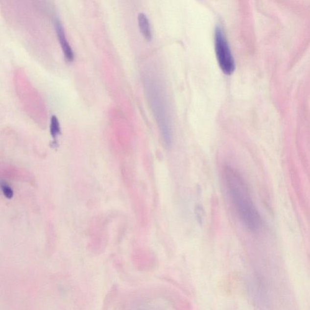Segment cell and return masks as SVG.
I'll return each instance as SVG.
<instances>
[{
	"label": "cell",
	"instance_id": "1",
	"mask_svg": "<svg viewBox=\"0 0 310 310\" xmlns=\"http://www.w3.org/2000/svg\"><path fill=\"white\" fill-rule=\"evenodd\" d=\"M223 175L230 199L240 221L251 231L260 230L262 226V219L251 198L244 179L230 166L224 167Z\"/></svg>",
	"mask_w": 310,
	"mask_h": 310
},
{
	"label": "cell",
	"instance_id": "2",
	"mask_svg": "<svg viewBox=\"0 0 310 310\" xmlns=\"http://www.w3.org/2000/svg\"><path fill=\"white\" fill-rule=\"evenodd\" d=\"M148 92L150 103L154 112L156 121L167 148H170L173 143V133L171 129L170 115L169 114L167 100L162 87L151 81Z\"/></svg>",
	"mask_w": 310,
	"mask_h": 310
},
{
	"label": "cell",
	"instance_id": "3",
	"mask_svg": "<svg viewBox=\"0 0 310 310\" xmlns=\"http://www.w3.org/2000/svg\"><path fill=\"white\" fill-rule=\"evenodd\" d=\"M215 48L220 68L226 75H231L235 69V60L224 31L219 25L215 30Z\"/></svg>",
	"mask_w": 310,
	"mask_h": 310
},
{
	"label": "cell",
	"instance_id": "4",
	"mask_svg": "<svg viewBox=\"0 0 310 310\" xmlns=\"http://www.w3.org/2000/svg\"><path fill=\"white\" fill-rule=\"evenodd\" d=\"M55 28L61 48H62L66 58L68 61H72L74 58L73 51L70 45H69L68 40H67L65 30H64L62 24L58 20L55 22Z\"/></svg>",
	"mask_w": 310,
	"mask_h": 310
},
{
	"label": "cell",
	"instance_id": "5",
	"mask_svg": "<svg viewBox=\"0 0 310 310\" xmlns=\"http://www.w3.org/2000/svg\"><path fill=\"white\" fill-rule=\"evenodd\" d=\"M138 20L141 32L145 39L148 42H150L152 40V33L149 20L144 13H140L138 15Z\"/></svg>",
	"mask_w": 310,
	"mask_h": 310
},
{
	"label": "cell",
	"instance_id": "6",
	"mask_svg": "<svg viewBox=\"0 0 310 310\" xmlns=\"http://www.w3.org/2000/svg\"><path fill=\"white\" fill-rule=\"evenodd\" d=\"M50 130L51 135L54 138L60 132V123H59L57 117L55 115H53L52 118H51Z\"/></svg>",
	"mask_w": 310,
	"mask_h": 310
},
{
	"label": "cell",
	"instance_id": "7",
	"mask_svg": "<svg viewBox=\"0 0 310 310\" xmlns=\"http://www.w3.org/2000/svg\"><path fill=\"white\" fill-rule=\"evenodd\" d=\"M1 189L2 193H3L4 195L6 196V198L11 199L13 196H14V191H13L12 189L10 188L8 185H7L6 184H2Z\"/></svg>",
	"mask_w": 310,
	"mask_h": 310
},
{
	"label": "cell",
	"instance_id": "8",
	"mask_svg": "<svg viewBox=\"0 0 310 310\" xmlns=\"http://www.w3.org/2000/svg\"><path fill=\"white\" fill-rule=\"evenodd\" d=\"M196 211V215L198 217V219L200 221H202V216H203V210L202 209L201 207H197Z\"/></svg>",
	"mask_w": 310,
	"mask_h": 310
}]
</instances>
